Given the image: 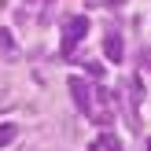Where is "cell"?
I'll return each mask as SVG.
<instances>
[{"mask_svg":"<svg viewBox=\"0 0 151 151\" xmlns=\"http://www.w3.org/2000/svg\"><path fill=\"white\" fill-rule=\"evenodd\" d=\"M85 33H88V19H85V15H70L66 26H63V41H59L63 48H59V55H63V59H74V48L85 41Z\"/></svg>","mask_w":151,"mask_h":151,"instance_id":"6da1fadb","label":"cell"},{"mask_svg":"<svg viewBox=\"0 0 151 151\" xmlns=\"http://www.w3.org/2000/svg\"><path fill=\"white\" fill-rule=\"evenodd\" d=\"M70 96H74V103H78V111L85 118H92V88H88V81H81L78 74H70Z\"/></svg>","mask_w":151,"mask_h":151,"instance_id":"7a4b0ae2","label":"cell"},{"mask_svg":"<svg viewBox=\"0 0 151 151\" xmlns=\"http://www.w3.org/2000/svg\"><path fill=\"white\" fill-rule=\"evenodd\" d=\"M103 55H107L111 63H122V59H125V52H122V33H118V29H107V33H103Z\"/></svg>","mask_w":151,"mask_h":151,"instance_id":"3957f363","label":"cell"},{"mask_svg":"<svg viewBox=\"0 0 151 151\" xmlns=\"http://www.w3.org/2000/svg\"><path fill=\"white\" fill-rule=\"evenodd\" d=\"M92 147H96V151H122V140H118L111 129H103L100 137H96V144H92Z\"/></svg>","mask_w":151,"mask_h":151,"instance_id":"277c9868","label":"cell"},{"mask_svg":"<svg viewBox=\"0 0 151 151\" xmlns=\"http://www.w3.org/2000/svg\"><path fill=\"white\" fill-rule=\"evenodd\" d=\"M15 133H19V129H15V125L0 122V147H4V144H11V140H15Z\"/></svg>","mask_w":151,"mask_h":151,"instance_id":"5b68a950","label":"cell"},{"mask_svg":"<svg viewBox=\"0 0 151 151\" xmlns=\"http://www.w3.org/2000/svg\"><path fill=\"white\" fill-rule=\"evenodd\" d=\"M129 96H133V103L144 100V81H140V78H133V81H129Z\"/></svg>","mask_w":151,"mask_h":151,"instance_id":"8992f818","label":"cell"},{"mask_svg":"<svg viewBox=\"0 0 151 151\" xmlns=\"http://www.w3.org/2000/svg\"><path fill=\"white\" fill-rule=\"evenodd\" d=\"M85 74H88V78H96V81H100V78H103V66L96 63V59H88V63H85Z\"/></svg>","mask_w":151,"mask_h":151,"instance_id":"52a82bcc","label":"cell"},{"mask_svg":"<svg viewBox=\"0 0 151 151\" xmlns=\"http://www.w3.org/2000/svg\"><path fill=\"white\" fill-rule=\"evenodd\" d=\"M0 48H4V52H11V48H15V37H11V29H0Z\"/></svg>","mask_w":151,"mask_h":151,"instance_id":"ba28073f","label":"cell"},{"mask_svg":"<svg viewBox=\"0 0 151 151\" xmlns=\"http://www.w3.org/2000/svg\"><path fill=\"white\" fill-rule=\"evenodd\" d=\"M140 70H151V48H140Z\"/></svg>","mask_w":151,"mask_h":151,"instance_id":"9c48e42d","label":"cell"},{"mask_svg":"<svg viewBox=\"0 0 151 151\" xmlns=\"http://www.w3.org/2000/svg\"><path fill=\"white\" fill-rule=\"evenodd\" d=\"M103 4H107V7H111V11H118V7H122V4H125V0H103Z\"/></svg>","mask_w":151,"mask_h":151,"instance_id":"30bf717a","label":"cell"},{"mask_svg":"<svg viewBox=\"0 0 151 151\" xmlns=\"http://www.w3.org/2000/svg\"><path fill=\"white\" fill-rule=\"evenodd\" d=\"M52 4H55V0H44V7H52Z\"/></svg>","mask_w":151,"mask_h":151,"instance_id":"8fae6325","label":"cell"},{"mask_svg":"<svg viewBox=\"0 0 151 151\" xmlns=\"http://www.w3.org/2000/svg\"><path fill=\"white\" fill-rule=\"evenodd\" d=\"M147 151H151V140H147Z\"/></svg>","mask_w":151,"mask_h":151,"instance_id":"7c38bea8","label":"cell"}]
</instances>
